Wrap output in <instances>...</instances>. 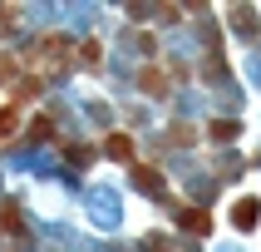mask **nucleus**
Wrapping results in <instances>:
<instances>
[{"label": "nucleus", "mask_w": 261, "mask_h": 252, "mask_svg": "<svg viewBox=\"0 0 261 252\" xmlns=\"http://www.w3.org/2000/svg\"><path fill=\"white\" fill-rule=\"evenodd\" d=\"M256 213H261V203H256V198H247L242 208H232V218L242 222V227H251V222H256Z\"/></svg>", "instance_id": "obj_1"}, {"label": "nucleus", "mask_w": 261, "mask_h": 252, "mask_svg": "<svg viewBox=\"0 0 261 252\" xmlns=\"http://www.w3.org/2000/svg\"><path fill=\"white\" fill-rule=\"evenodd\" d=\"M109 153H114V158H133V144L123 133H114V139H109Z\"/></svg>", "instance_id": "obj_2"}, {"label": "nucleus", "mask_w": 261, "mask_h": 252, "mask_svg": "<svg viewBox=\"0 0 261 252\" xmlns=\"http://www.w3.org/2000/svg\"><path fill=\"white\" fill-rule=\"evenodd\" d=\"M182 227H197V233H207V218H202V213H182Z\"/></svg>", "instance_id": "obj_3"}, {"label": "nucleus", "mask_w": 261, "mask_h": 252, "mask_svg": "<svg viewBox=\"0 0 261 252\" xmlns=\"http://www.w3.org/2000/svg\"><path fill=\"white\" fill-rule=\"evenodd\" d=\"M15 129V114H0V133H10Z\"/></svg>", "instance_id": "obj_4"}]
</instances>
